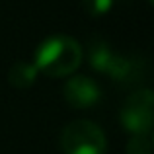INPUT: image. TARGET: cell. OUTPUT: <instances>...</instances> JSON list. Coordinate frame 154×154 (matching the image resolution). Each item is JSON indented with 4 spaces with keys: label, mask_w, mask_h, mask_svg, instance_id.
<instances>
[{
    "label": "cell",
    "mask_w": 154,
    "mask_h": 154,
    "mask_svg": "<svg viewBox=\"0 0 154 154\" xmlns=\"http://www.w3.org/2000/svg\"><path fill=\"white\" fill-rule=\"evenodd\" d=\"M64 100L72 105V107L86 109L90 105L98 103L102 98V90L100 86L88 76H72L64 82L63 86Z\"/></svg>",
    "instance_id": "cell-4"
},
{
    "label": "cell",
    "mask_w": 154,
    "mask_h": 154,
    "mask_svg": "<svg viewBox=\"0 0 154 154\" xmlns=\"http://www.w3.org/2000/svg\"><path fill=\"white\" fill-rule=\"evenodd\" d=\"M37 68L33 66V63H27V60H18V63L12 64L10 72H8V80H10L12 86L16 88H29L31 84L37 80Z\"/></svg>",
    "instance_id": "cell-5"
},
{
    "label": "cell",
    "mask_w": 154,
    "mask_h": 154,
    "mask_svg": "<svg viewBox=\"0 0 154 154\" xmlns=\"http://www.w3.org/2000/svg\"><path fill=\"white\" fill-rule=\"evenodd\" d=\"M154 96L150 88H140L125 100L121 107V123L133 135H150L154 113H152Z\"/></svg>",
    "instance_id": "cell-3"
},
{
    "label": "cell",
    "mask_w": 154,
    "mask_h": 154,
    "mask_svg": "<svg viewBox=\"0 0 154 154\" xmlns=\"http://www.w3.org/2000/svg\"><path fill=\"white\" fill-rule=\"evenodd\" d=\"M60 148L64 154H105L107 139L98 123L76 119L60 133Z\"/></svg>",
    "instance_id": "cell-2"
},
{
    "label": "cell",
    "mask_w": 154,
    "mask_h": 154,
    "mask_svg": "<svg viewBox=\"0 0 154 154\" xmlns=\"http://www.w3.org/2000/svg\"><path fill=\"white\" fill-rule=\"evenodd\" d=\"M31 63L37 72L51 78L68 76L82 63V47L70 35H51L37 45Z\"/></svg>",
    "instance_id": "cell-1"
},
{
    "label": "cell",
    "mask_w": 154,
    "mask_h": 154,
    "mask_svg": "<svg viewBox=\"0 0 154 154\" xmlns=\"http://www.w3.org/2000/svg\"><path fill=\"white\" fill-rule=\"evenodd\" d=\"M82 6H84V10H86L90 16L100 18V16L107 14V12L111 10L113 0H82Z\"/></svg>",
    "instance_id": "cell-7"
},
{
    "label": "cell",
    "mask_w": 154,
    "mask_h": 154,
    "mask_svg": "<svg viewBox=\"0 0 154 154\" xmlns=\"http://www.w3.org/2000/svg\"><path fill=\"white\" fill-rule=\"evenodd\" d=\"M152 139L150 135H133L127 143V154H150Z\"/></svg>",
    "instance_id": "cell-6"
}]
</instances>
